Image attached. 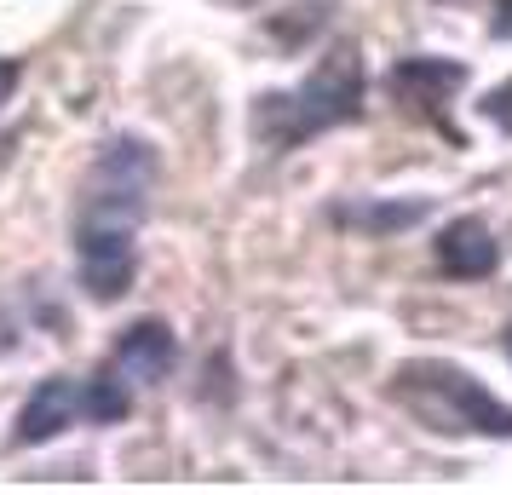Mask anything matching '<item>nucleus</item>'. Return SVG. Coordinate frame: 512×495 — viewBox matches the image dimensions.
<instances>
[{
	"label": "nucleus",
	"instance_id": "nucleus-13",
	"mask_svg": "<svg viewBox=\"0 0 512 495\" xmlns=\"http://www.w3.org/2000/svg\"><path fill=\"white\" fill-rule=\"evenodd\" d=\"M12 93H18V64H12V58H0V104H6Z\"/></svg>",
	"mask_w": 512,
	"mask_h": 495
},
{
	"label": "nucleus",
	"instance_id": "nucleus-1",
	"mask_svg": "<svg viewBox=\"0 0 512 495\" xmlns=\"http://www.w3.org/2000/svg\"><path fill=\"white\" fill-rule=\"evenodd\" d=\"M363 87H369L363 58L351 47H334L317 70L305 75V87L254 98V116H248L254 144L259 150H294V144L317 139L328 127H346V121L363 116Z\"/></svg>",
	"mask_w": 512,
	"mask_h": 495
},
{
	"label": "nucleus",
	"instance_id": "nucleus-11",
	"mask_svg": "<svg viewBox=\"0 0 512 495\" xmlns=\"http://www.w3.org/2000/svg\"><path fill=\"white\" fill-rule=\"evenodd\" d=\"M484 116L495 121L501 133H512V81H507V87H495V93L484 98Z\"/></svg>",
	"mask_w": 512,
	"mask_h": 495
},
{
	"label": "nucleus",
	"instance_id": "nucleus-8",
	"mask_svg": "<svg viewBox=\"0 0 512 495\" xmlns=\"http://www.w3.org/2000/svg\"><path fill=\"white\" fill-rule=\"evenodd\" d=\"M70 421H81V380L58 375V380H41V392L24 403V415H18V444H47L58 438Z\"/></svg>",
	"mask_w": 512,
	"mask_h": 495
},
{
	"label": "nucleus",
	"instance_id": "nucleus-5",
	"mask_svg": "<svg viewBox=\"0 0 512 495\" xmlns=\"http://www.w3.org/2000/svg\"><path fill=\"white\" fill-rule=\"evenodd\" d=\"M173 357H179V346H173V329H167V323H156V317H144V323H133V329L116 340V352H110V369H116L121 380L156 386V380H167Z\"/></svg>",
	"mask_w": 512,
	"mask_h": 495
},
{
	"label": "nucleus",
	"instance_id": "nucleus-9",
	"mask_svg": "<svg viewBox=\"0 0 512 495\" xmlns=\"http://www.w3.org/2000/svg\"><path fill=\"white\" fill-rule=\"evenodd\" d=\"M340 219L357 225V231L386 236V231H409V225H420V219H426V202H374V208H346Z\"/></svg>",
	"mask_w": 512,
	"mask_h": 495
},
{
	"label": "nucleus",
	"instance_id": "nucleus-12",
	"mask_svg": "<svg viewBox=\"0 0 512 495\" xmlns=\"http://www.w3.org/2000/svg\"><path fill=\"white\" fill-rule=\"evenodd\" d=\"M489 35H495V41H512V0H501V6H495V18H489Z\"/></svg>",
	"mask_w": 512,
	"mask_h": 495
},
{
	"label": "nucleus",
	"instance_id": "nucleus-3",
	"mask_svg": "<svg viewBox=\"0 0 512 495\" xmlns=\"http://www.w3.org/2000/svg\"><path fill=\"white\" fill-rule=\"evenodd\" d=\"M75 265H81V283L93 300H121L133 277H139V254H133V236L121 219L110 213H93L87 225H81V242H75Z\"/></svg>",
	"mask_w": 512,
	"mask_h": 495
},
{
	"label": "nucleus",
	"instance_id": "nucleus-14",
	"mask_svg": "<svg viewBox=\"0 0 512 495\" xmlns=\"http://www.w3.org/2000/svg\"><path fill=\"white\" fill-rule=\"evenodd\" d=\"M507 357H512V323H507Z\"/></svg>",
	"mask_w": 512,
	"mask_h": 495
},
{
	"label": "nucleus",
	"instance_id": "nucleus-4",
	"mask_svg": "<svg viewBox=\"0 0 512 495\" xmlns=\"http://www.w3.org/2000/svg\"><path fill=\"white\" fill-rule=\"evenodd\" d=\"M156 185V150L144 139H110L93 162V213L121 219L127 208H139V196Z\"/></svg>",
	"mask_w": 512,
	"mask_h": 495
},
{
	"label": "nucleus",
	"instance_id": "nucleus-6",
	"mask_svg": "<svg viewBox=\"0 0 512 495\" xmlns=\"http://www.w3.org/2000/svg\"><path fill=\"white\" fill-rule=\"evenodd\" d=\"M461 87H466V64H449V58H403L392 70V93L409 98L420 116H438Z\"/></svg>",
	"mask_w": 512,
	"mask_h": 495
},
{
	"label": "nucleus",
	"instance_id": "nucleus-10",
	"mask_svg": "<svg viewBox=\"0 0 512 495\" xmlns=\"http://www.w3.org/2000/svg\"><path fill=\"white\" fill-rule=\"evenodd\" d=\"M121 386H127V380H121L116 369L87 380V386H81V415H87V421H121V415H127V392H121Z\"/></svg>",
	"mask_w": 512,
	"mask_h": 495
},
{
	"label": "nucleus",
	"instance_id": "nucleus-7",
	"mask_svg": "<svg viewBox=\"0 0 512 495\" xmlns=\"http://www.w3.org/2000/svg\"><path fill=\"white\" fill-rule=\"evenodd\" d=\"M501 260V248H495V236H489L484 219H455V225H443L438 231V265L443 277H455V283H478L489 277Z\"/></svg>",
	"mask_w": 512,
	"mask_h": 495
},
{
	"label": "nucleus",
	"instance_id": "nucleus-2",
	"mask_svg": "<svg viewBox=\"0 0 512 495\" xmlns=\"http://www.w3.org/2000/svg\"><path fill=\"white\" fill-rule=\"evenodd\" d=\"M392 398L432 432H472V438H512V409L501 398H489L478 380L438 363V357H415L392 375Z\"/></svg>",
	"mask_w": 512,
	"mask_h": 495
}]
</instances>
